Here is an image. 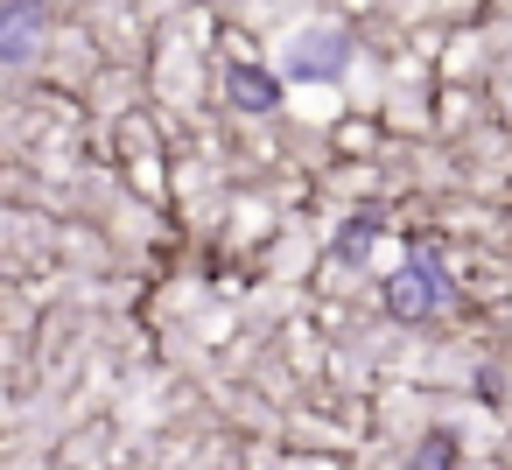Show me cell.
<instances>
[{
  "instance_id": "5b68a950",
  "label": "cell",
  "mask_w": 512,
  "mask_h": 470,
  "mask_svg": "<svg viewBox=\"0 0 512 470\" xmlns=\"http://www.w3.org/2000/svg\"><path fill=\"white\" fill-rule=\"evenodd\" d=\"M379 232H386V225H379L372 211H358V218H351V225L337 232V246H330V260H344V267H351V260H365V246H372Z\"/></svg>"
},
{
  "instance_id": "7a4b0ae2",
  "label": "cell",
  "mask_w": 512,
  "mask_h": 470,
  "mask_svg": "<svg viewBox=\"0 0 512 470\" xmlns=\"http://www.w3.org/2000/svg\"><path fill=\"white\" fill-rule=\"evenodd\" d=\"M351 64V29H302L288 43V78L295 85H323Z\"/></svg>"
},
{
  "instance_id": "277c9868",
  "label": "cell",
  "mask_w": 512,
  "mask_h": 470,
  "mask_svg": "<svg viewBox=\"0 0 512 470\" xmlns=\"http://www.w3.org/2000/svg\"><path fill=\"white\" fill-rule=\"evenodd\" d=\"M225 92H232V106H239V113H274V106H281V78H274V71H260V64H246V57L225 71Z\"/></svg>"
},
{
  "instance_id": "8992f818",
  "label": "cell",
  "mask_w": 512,
  "mask_h": 470,
  "mask_svg": "<svg viewBox=\"0 0 512 470\" xmlns=\"http://www.w3.org/2000/svg\"><path fill=\"white\" fill-rule=\"evenodd\" d=\"M414 470H449V435H428L421 442V463Z\"/></svg>"
},
{
  "instance_id": "6da1fadb",
  "label": "cell",
  "mask_w": 512,
  "mask_h": 470,
  "mask_svg": "<svg viewBox=\"0 0 512 470\" xmlns=\"http://www.w3.org/2000/svg\"><path fill=\"white\" fill-rule=\"evenodd\" d=\"M442 309H456V281H449V267H442L435 246H414L407 267L386 274V316L421 323V316H442Z\"/></svg>"
},
{
  "instance_id": "3957f363",
  "label": "cell",
  "mask_w": 512,
  "mask_h": 470,
  "mask_svg": "<svg viewBox=\"0 0 512 470\" xmlns=\"http://www.w3.org/2000/svg\"><path fill=\"white\" fill-rule=\"evenodd\" d=\"M43 22H50L43 0H0V64H29Z\"/></svg>"
}]
</instances>
